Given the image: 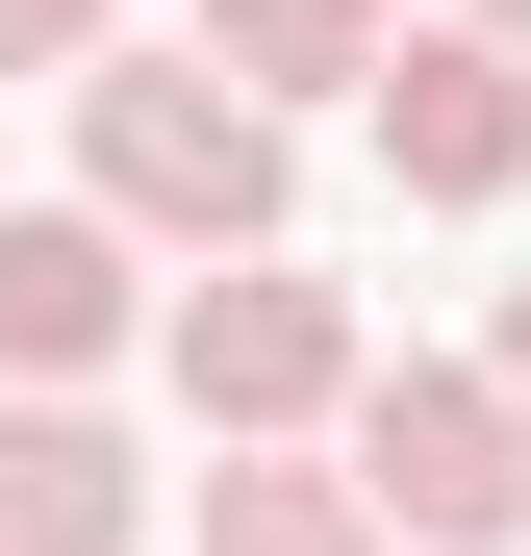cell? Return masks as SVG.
<instances>
[{
	"mask_svg": "<svg viewBox=\"0 0 531 556\" xmlns=\"http://www.w3.org/2000/svg\"><path fill=\"white\" fill-rule=\"evenodd\" d=\"M76 177H102L152 253H253L304 152H279V102H253L228 51H127V26H102V51H76Z\"/></svg>",
	"mask_w": 531,
	"mask_h": 556,
	"instance_id": "obj_1",
	"label": "cell"
},
{
	"mask_svg": "<svg viewBox=\"0 0 531 556\" xmlns=\"http://www.w3.org/2000/svg\"><path fill=\"white\" fill-rule=\"evenodd\" d=\"M354 506L405 556H506L531 531V405L456 380V354H354Z\"/></svg>",
	"mask_w": 531,
	"mask_h": 556,
	"instance_id": "obj_2",
	"label": "cell"
},
{
	"mask_svg": "<svg viewBox=\"0 0 531 556\" xmlns=\"http://www.w3.org/2000/svg\"><path fill=\"white\" fill-rule=\"evenodd\" d=\"M177 405H203V430H329V405H354V304L279 278V228L177 278Z\"/></svg>",
	"mask_w": 531,
	"mask_h": 556,
	"instance_id": "obj_3",
	"label": "cell"
},
{
	"mask_svg": "<svg viewBox=\"0 0 531 556\" xmlns=\"http://www.w3.org/2000/svg\"><path fill=\"white\" fill-rule=\"evenodd\" d=\"M354 102H380V152H405V203H506L531 177V51H481V26H380V76H354Z\"/></svg>",
	"mask_w": 531,
	"mask_h": 556,
	"instance_id": "obj_4",
	"label": "cell"
},
{
	"mask_svg": "<svg viewBox=\"0 0 531 556\" xmlns=\"http://www.w3.org/2000/svg\"><path fill=\"white\" fill-rule=\"evenodd\" d=\"M127 203H0V380H102L127 354Z\"/></svg>",
	"mask_w": 531,
	"mask_h": 556,
	"instance_id": "obj_5",
	"label": "cell"
},
{
	"mask_svg": "<svg viewBox=\"0 0 531 556\" xmlns=\"http://www.w3.org/2000/svg\"><path fill=\"white\" fill-rule=\"evenodd\" d=\"M127 531H152V455L76 380H26V405H0V556H127Z\"/></svg>",
	"mask_w": 531,
	"mask_h": 556,
	"instance_id": "obj_6",
	"label": "cell"
},
{
	"mask_svg": "<svg viewBox=\"0 0 531 556\" xmlns=\"http://www.w3.org/2000/svg\"><path fill=\"white\" fill-rule=\"evenodd\" d=\"M203 556H405V531L354 506L304 430H228V455H203Z\"/></svg>",
	"mask_w": 531,
	"mask_h": 556,
	"instance_id": "obj_7",
	"label": "cell"
},
{
	"mask_svg": "<svg viewBox=\"0 0 531 556\" xmlns=\"http://www.w3.org/2000/svg\"><path fill=\"white\" fill-rule=\"evenodd\" d=\"M380 26H405V0H203V51L253 76V102H354V76H380Z\"/></svg>",
	"mask_w": 531,
	"mask_h": 556,
	"instance_id": "obj_8",
	"label": "cell"
},
{
	"mask_svg": "<svg viewBox=\"0 0 531 556\" xmlns=\"http://www.w3.org/2000/svg\"><path fill=\"white\" fill-rule=\"evenodd\" d=\"M102 26H127V0H0V76H76Z\"/></svg>",
	"mask_w": 531,
	"mask_h": 556,
	"instance_id": "obj_9",
	"label": "cell"
},
{
	"mask_svg": "<svg viewBox=\"0 0 531 556\" xmlns=\"http://www.w3.org/2000/svg\"><path fill=\"white\" fill-rule=\"evenodd\" d=\"M481 380H506V405H531V278H506V354H481Z\"/></svg>",
	"mask_w": 531,
	"mask_h": 556,
	"instance_id": "obj_10",
	"label": "cell"
},
{
	"mask_svg": "<svg viewBox=\"0 0 531 556\" xmlns=\"http://www.w3.org/2000/svg\"><path fill=\"white\" fill-rule=\"evenodd\" d=\"M456 26H481V51H531V0H456Z\"/></svg>",
	"mask_w": 531,
	"mask_h": 556,
	"instance_id": "obj_11",
	"label": "cell"
}]
</instances>
